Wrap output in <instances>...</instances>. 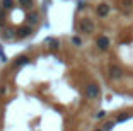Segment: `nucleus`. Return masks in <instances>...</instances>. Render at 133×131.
Listing matches in <instances>:
<instances>
[{
  "mask_svg": "<svg viewBox=\"0 0 133 131\" xmlns=\"http://www.w3.org/2000/svg\"><path fill=\"white\" fill-rule=\"evenodd\" d=\"M19 4H21V5H26V7H28V5H32V0H19Z\"/></svg>",
  "mask_w": 133,
  "mask_h": 131,
  "instance_id": "9",
  "label": "nucleus"
},
{
  "mask_svg": "<svg viewBox=\"0 0 133 131\" xmlns=\"http://www.w3.org/2000/svg\"><path fill=\"white\" fill-rule=\"evenodd\" d=\"M31 20H32V22H38V16H36V14H32V16H31Z\"/></svg>",
  "mask_w": 133,
  "mask_h": 131,
  "instance_id": "14",
  "label": "nucleus"
},
{
  "mask_svg": "<svg viewBox=\"0 0 133 131\" xmlns=\"http://www.w3.org/2000/svg\"><path fill=\"white\" fill-rule=\"evenodd\" d=\"M97 131H101V129H97Z\"/></svg>",
  "mask_w": 133,
  "mask_h": 131,
  "instance_id": "16",
  "label": "nucleus"
},
{
  "mask_svg": "<svg viewBox=\"0 0 133 131\" xmlns=\"http://www.w3.org/2000/svg\"><path fill=\"white\" fill-rule=\"evenodd\" d=\"M28 61H29V60H28V58H26V56H21L19 60H17V61H16V66H22V65H26V63H28Z\"/></svg>",
  "mask_w": 133,
  "mask_h": 131,
  "instance_id": "7",
  "label": "nucleus"
},
{
  "mask_svg": "<svg viewBox=\"0 0 133 131\" xmlns=\"http://www.w3.org/2000/svg\"><path fill=\"white\" fill-rule=\"evenodd\" d=\"M109 75H111V78H119L123 73H121V70L118 68V66H111L109 68Z\"/></svg>",
  "mask_w": 133,
  "mask_h": 131,
  "instance_id": "5",
  "label": "nucleus"
},
{
  "mask_svg": "<svg viewBox=\"0 0 133 131\" xmlns=\"http://www.w3.org/2000/svg\"><path fill=\"white\" fill-rule=\"evenodd\" d=\"M113 126H114L113 123H108V124L104 126V131H109V129H113Z\"/></svg>",
  "mask_w": 133,
  "mask_h": 131,
  "instance_id": "12",
  "label": "nucleus"
},
{
  "mask_svg": "<svg viewBox=\"0 0 133 131\" xmlns=\"http://www.w3.org/2000/svg\"><path fill=\"white\" fill-rule=\"evenodd\" d=\"M46 43L50 44L51 50H56V48L60 46V41H58V39H53V38H48V39H46Z\"/></svg>",
  "mask_w": 133,
  "mask_h": 131,
  "instance_id": "6",
  "label": "nucleus"
},
{
  "mask_svg": "<svg viewBox=\"0 0 133 131\" xmlns=\"http://www.w3.org/2000/svg\"><path fill=\"white\" fill-rule=\"evenodd\" d=\"M85 95L89 97V99H96V97L99 95V87L96 84H90L85 87Z\"/></svg>",
  "mask_w": 133,
  "mask_h": 131,
  "instance_id": "2",
  "label": "nucleus"
},
{
  "mask_svg": "<svg viewBox=\"0 0 133 131\" xmlns=\"http://www.w3.org/2000/svg\"><path fill=\"white\" fill-rule=\"evenodd\" d=\"M108 14H109V5L108 4H101L97 7V16L99 17H106Z\"/></svg>",
  "mask_w": 133,
  "mask_h": 131,
  "instance_id": "3",
  "label": "nucleus"
},
{
  "mask_svg": "<svg viewBox=\"0 0 133 131\" xmlns=\"http://www.w3.org/2000/svg\"><path fill=\"white\" fill-rule=\"evenodd\" d=\"M29 32H31V29H29V27H24L22 31H21V36H28Z\"/></svg>",
  "mask_w": 133,
  "mask_h": 131,
  "instance_id": "10",
  "label": "nucleus"
},
{
  "mask_svg": "<svg viewBox=\"0 0 133 131\" xmlns=\"http://www.w3.org/2000/svg\"><path fill=\"white\" fill-rule=\"evenodd\" d=\"M78 29H80L82 32H87V34H89V32L94 31V22H92L90 19H82L80 24H78Z\"/></svg>",
  "mask_w": 133,
  "mask_h": 131,
  "instance_id": "1",
  "label": "nucleus"
},
{
  "mask_svg": "<svg viewBox=\"0 0 133 131\" xmlns=\"http://www.w3.org/2000/svg\"><path fill=\"white\" fill-rule=\"evenodd\" d=\"M104 116H106V112H104V111H99L97 114H96V118H97V119H101V118H104Z\"/></svg>",
  "mask_w": 133,
  "mask_h": 131,
  "instance_id": "11",
  "label": "nucleus"
},
{
  "mask_svg": "<svg viewBox=\"0 0 133 131\" xmlns=\"http://www.w3.org/2000/svg\"><path fill=\"white\" fill-rule=\"evenodd\" d=\"M72 43H74V44H77V46H80V44H82L80 38H77V36H74V38H72Z\"/></svg>",
  "mask_w": 133,
  "mask_h": 131,
  "instance_id": "8",
  "label": "nucleus"
},
{
  "mask_svg": "<svg viewBox=\"0 0 133 131\" xmlns=\"http://www.w3.org/2000/svg\"><path fill=\"white\" fill-rule=\"evenodd\" d=\"M4 5L5 7H12V0H4Z\"/></svg>",
  "mask_w": 133,
  "mask_h": 131,
  "instance_id": "13",
  "label": "nucleus"
},
{
  "mask_svg": "<svg viewBox=\"0 0 133 131\" xmlns=\"http://www.w3.org/2000/svg\"><path fill=\"white\" fill-rule=\"evenodd\" d=\"M0 58H2V60H4V61H5V60H7V58H5V54L2 53V48H0Z\"/></svg>",
  "mask_w": 133,
  "mask_h": 131,
  "instance_id": "15",
  "label": "nucleus"
},
{
  "mask_svg": "<svg viewBox=\"0 0 133 131\" xmlns=\"http://www.w3.org/2000/svg\"><path fill=\"white\" fill-rule=\"evenodd\" d=\"M97 46L101 48V50H108V48H109V39L106 38V36H101V38L97 39Z\"/></svg>",
  "mask_w": 133,
  "mask_h": 131,
  "instance_id": "4",
  "label": "nucleus"
}]
</instances>
